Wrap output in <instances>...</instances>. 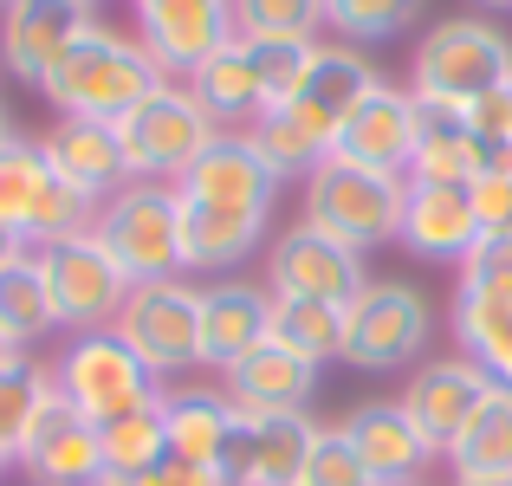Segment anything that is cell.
Here are the masks:
<instances>
[{
	"label": "cell",
	"instance_id": "obj_1",
	"mask_svg": "<svg viewBox=\"0 0 512 486\" xmlns=\"http://www.w3.org/2000/svg\"><path fill=\"white\" fill-rule=\"evenodd\" d=\"M156 85H163V72H156V59L143 52V39L124 33V26H111L98 13V20L59 52V65L39 78V98H46L59 117H98V124H117V117H124L143 91H156Z\"/></svg>",
	"mask_w": 512,
	"mask_h": 486
},
{
	"label": "cell",
	"instance_id": "obj_2",
	"mask_svg": "<svg viewBox=\"0 0 512 486\" xmlns=\"http://www.w3.org/2000/svg\"><path fill=\"white\" fill-rule=\"evenodd\" d=\"M512 85V39L480 13H448L422 33L409 59V91L441 111H467L474 98Z\"/></svg>",
	"mask_w": 512,
	"mask_h": 486
},
{
	"label": "cell",
	"instance_id": "obj_3",
	"mask_svg": "<svg viewBox=\"0 0 512 486\" xmlns=\"http://www.w3.org/2000/svg\"><path fill=\"white\" fill-rule=\"evenodd\" d=\"M52 389H59L85 422L104 428V422H117V415H130V409L163 402L169 383L117 331H72L65 350H59V363H52Z\"/></svg>",
	"mask_w": 512,
	"mask_h": 486
},
{
	"label": "cell",
	"instance_id": "obj_4",
	"mask_svg": "<svg viewBox=\"0 0 512 486\" xmlns=\"http://www.w3.org/2000/svg\"><path fill=\"white\" fill-rule=\"evenodd\" d=\"M402 195H409V175L325 156L305 175V221H318L325 234L350 240L357 253H376L402 234Z\"/></svg>",
	"mask_w": 512,
	"mask_h": 486
},
{
	"label": "cell",
	"instance_id": "obj_5",
	"mask_svg": "<svg viewBox=\"0 0 512 486\" xmlns=\"http://www.w3.org/2000/svg\"><path fill=\"white\" fill-rule=\"evenodd\" d=\"M214 137H221V124L195 104V91H188L182 78H163L156 91H143V98L117 117V143H124L130 182H182V169L208 150Z\"/></svg>",
	"mask_w": 512,
	"mask_h": 486
},
{
	"label": "cell",
	"instance_id": "obj_6",
	"mask_svg": "<svg viewBox=\"0 0 512 486\" xmlns=\"http://www.w3.org/2000/svg\"><path fill=\"white\" fill-rule=\"evenodd\" d=\"M435 331V305L415 279H370L344 305V363L363 376L383 370H415Z\"/></svg>",
	"mask_w": 512,
	"mask_h": 486
},
{
	"label": "cell",
	"instance_id": "obj_7",
	"mask_svg": "<svg viewBox=\"0 0 512 486\" xmlns=\"http://www.w3.org/2000/svg\"><path fill=\"white\" fill-rule=\"evenodd\" d=\"M91 234L111 247V260L130 273V286L182 279V195H175V182H124L98 208Z\"/></svg>",
	"mask_w": 512,
	"mask_h": 486
},
{
	"label": "cell",
	"instance_id": "obj_8",
	"mask_svg": "<svg viewBox=\"0 0 512 486\" xmlns=\"http://www.w3.org/2000/svg\"><path fill=\"white\" fill-rule=\"evenodd\" d=\"M370 286V253L350 240L325 234L318 221H292L266 240V292L273 299H318V305H350Z\"/></svg>",
	"mask_w": 512,
	"mask_h": 486
},
{
	"label": "cell",
	"instance_id": "obj_9",
	"mask_svg": "<svg viewBox=\"0 0 512 486\" xmlns=\"http://www.w3.org/2000/svg\"><path fill=\"white\" fill-rule=\"evenodd\" d=\"M111 331L163 383L169 376H195L201 370V286H188V279H143V286H130Z\"/></svg>",
	"mask_w": 512,
	"mask_h": 486
},
{
	"label": "cell",
	"instance_id": "obj_10",
	"mask_svg": "<svg viewBox=\"0 0 512 486\" xmlns=\"http://www.w3.org/2000/svg\"><path fill=\"white\" fill-rule=\"evenodd\" d=\"M39 273H46L59 331H111L130 299V273L111 260V247L98 234H72V240L39 247Z\"/></svg>",
	"mask_w": 512,
	"mask_h": 486
},
{
	"label": "cell",
	"instance_id": "obj_11",
	"mask_svg": "<svg viewBox=\"0 0 512 486\" xmlns=\"http://www.w3.org/2000/svg\"><path fill=\"white\" fill-rule=\"evenodd\" d=\"M130 33L163 78H188L234 39V0H130Z\"/></svg>",
	"mask_w": 512,
	"mask_h": 486
},
{
	"label": "cell",
	"instance_id": "obj_12",
	"mask_svg": "<svg viewBox=\"0 0 512 486\" xmlns=\"http://www.w3.org/2000/svg\"><path fill=\"white\" fill-rule=\"evenodd\" d=\"M376 85H383V72L370 65V52H363V46H344V39H318L305 85L292 91V104H279V111H292V124H299L305 137H312L318 150L331 156V143H338V130L350 124V111H357V104L370 98Z\"/></svg>",
	"mask_w": 512,
	"mask_h": 486
},
{
	"label": "cell",
	"instance_id": "obj_13",
	"mask_svg": "<svg viewBox=\"0 0 512 486\" xmlns=\"http://www.w3.org/2000/svg\"><path fill=\"white\" fill-rule=\"evenodd\" d=\"M318 422L312 415H247L221 448V486H299Z\"/></svg>",
	"mask_w": 512,
	"mask_h": 486
},
{
	"label": "cell",
	"instance_id": "obj_14",
	"mask_svg": "<svg viewBox=\"0 0 512 486\" xmlns=\"http://www.w3.org/2000/svg\"><path fill=\"white\" fill-rule=\"evenodd\" d=\"M91 20H98V7H85V0H0V72L39 91V78L59 65V52Z\"/></svg>",
	"mask_w": 512,
	"mask_h": 486
},
{
	"label": "cell",
	"instance_id": "obj_15",
	"mask_svg": "<svg viewBox=\"0 0 512 486\" xmlns=\"http://www.w3.org/2000/svg\"><path fill=\"white\" fill-rule=\"evenodd\" d=\"M20 474H33L39 486H91L104 474L98 422H85V415L52 389V396L39 402L33 428L20 435Z\"/></svg>",
	"mask_w": 512,
	"mask_h": 486
},
{
	"label": "cell",
	"instance_id": "obj_16",
	"mask_svg": "<svg viewBox=\"0 0 512 486\" xmlns=\"http://www.w3.org/2000/svg\"><path fill=\"white\" fill-rule=\"evenodd\" d=\"M182 201H201V208H247V214H273L279 201V175L260 162V150L247 143V130H221L175 182Z\"/></svg>",
	"mask_w": 512,
	"mask_h": 486
},
{
	"label": "cell",
	"instance_id": "obj_17",
	"mask_svg": "<svg viewBox=\"0 0 512 486\" xmlns=\"http://www.w3.org/2000/svg\"><path fill=\"white\" fill-rule=\"evenodd\" d=\"M487 396H493V376L480 370L474 357H435V363H415V376L402 383L396 402H402V415L428 435V448L441 454Z\"/></svg>",
	"mask_w": 512,
	"mask_h": 486
},
{
	"label": "cell",
	"instance_id": "obj_18",
	"mask_svg": "<svg viewBox=\"0 0 512 486\" xmlns=\"http://www.w3.org/2000/svg\"><path fill=\"white\" fill-rule=\"evenodd\" d=\"M273 331V292L260 279H214L201 286V370L221 376Z\"/></svg>",
	"mask_w": 512,
	"mask_h": 486
},
{
	"label": "cell",
	"instance_id": "obj_19",
	"mask_svg": "<svg viewBox=\"0 0 512 486\" xmlns=\"http://www.w3.org/2000/svg\"><path fill=\"white\" fill-rule=\"evenodd\" d=\"M331 156L344 162H363V169H389V175H409V156H415V91L409 85H376L370 98L350 111V124L338 130Z\"/></svg>",
	"mask_w": 512,
	"mask_h": 486
},
{
	"label": "cell",
	"instance_id": "obj_20",
	"mask_svg": "<svg viewBox=\"0 0 512 486\" xmlns=\"http://www.w3.org/2000/svg\"><path fill=\"white\" fill-rule=\"evenodd\" d=\"M402 247L428 266H461L467 247L480 240V221H474V201L467 188L454 182H409L402 195Z\"/></svg>",
	"mask_w": 512,
	"mask_h": 486
},
{
	"label": "cell",
	"instance_id": "obj_21",
	"mask_svg": "<svg viewBox=\"0 0 512 486\" xmlns=\"http://www.w3.org/2000/svg\"><path fill=\"white\" fill-rule=\"evenodd\" d=\"M338 428L350 435V448L363 454V467H370V480H376V486L422 480V474H428V461H441V454L428 448V435L409 422V415H402V402H389V396L357 402V409H350Z\"/></svg>",
	"mask_w": 512,
	"mask_h": 486
},
{
	"label": "cell",
	"instance_id": "obj_22",
	"mask_svg": "<svg viewBox=\"0 0 512 486\" xmlns=\"http://www.w3.org/2000/svg\"><path fill=\"white\" fill-rule=\"evenodd\" d=\"M221 389L234 396V409H247V415H312L318 363L292 357L286 344L266 337V344L247 350L234 370H221Z\"/></svg>",
	"mask_w": 512,
	"mask_h": 486
},
{
	"label": "cell",
	"instance_id": "obj_23",
	"mask_svg": "<svg viewBox=\"0 0 512 486\" xmlns=\"http://www.w3.org/2000/svg\"><path fill=\"white\" fill-rule=\"evenodd\" d=\"M240 409L221 383H169L163 389V435H169V461L188 467H214L221 474V448L234 435Z\"/></svg>",
	"mask_w": 512,
	"mask_h": 486
},
{
	"label": "cell",
	"instance_id": "obj_24",
	"mask_svg": "<svg viewBox=\"0 0 512 486\" xmlns=\"http://www.w3.org/2000/svg\"><path fill=\"white\" fill-rule=\"evenodd\" d=\"M46 162L65 175L72 188H85L91 201H111L117 188L130 182L124 169V143H117V124H98V117H59V124L39 137Z\"/></svg>",
	"mask_w": 512,
	"mask_h": 486
},
{
	"label": "cell",
	"instance_id": "obj_25",
	"mask_svg": "<svg viewBox=\"0 0 512 486\" xmlns=\"http://www.w3.org/2000/svg\"><path fill=\"white\" fill-rule=\"evenodd\" d=\"M260 247H266V214L182 201V273H234V266L260 260Z\"/></svg>",
	"mask_w": 512,
	"mask_h": 486
},
{
	"label": "cell",
	"instance_id": "obj_26",
	"mask_svg": "<svg viewBox=\"0 0 512 486\" xmlns=\"http://www.w3.org/2000/svg\"><path fill=\"white\" fill-rule=\"evenodd\" d=\"M480 169H487V143L467 130V117L415 98V156H409V182H454V188H467Z\"/></svg>",
	"mask_w": 512,
	"mask_h": 486
},
{
	"label": "cell",
	"instance_id": "obj_27",
	"mask_svg": "<svg viewBox=\"0 0 512 486\" xmlns=\"http://www.w3.org/2000/svg\"><path fill=\"white\" fill-rule=\"evenodd\" d=\"M454 480H512V389L493 383V396L467 415V428L441 448Z\"/></svg>",
	"mask_w": 512,
	"mask_h": 486
},
{
	"label": "cell",
	"instance_id": "obj_28",
	"mask_svg": "<svg viewBox=\"0 0 512 486\" xmlns=\"http://www.w3.org/2000/svg\"><path fill=\"white\" fill-rule=\"evenodd\" d=\"M188 91H195V104L214 117L221 130H247L253 117L266 111V98H260V78H253V65H247V46L240 39H227L214 59H201L195 72L182 78Z\"/></svg>",
	"mask_w": 512,
	"mask_h": 486
},
{
	"label": "cell",
	"instance_id": "obj_29",
	"mask_svg": "<svg viewBox=\"0 0 512 486\" xmlns=\"http://www.w3.org/2000/svg\"><path fill=\"white\" fill-rule=\"evenodd\" d=\"M454 337L461 357H474L500 389H512V299H487V292H454Z\"/></svg>",
	"mask_w": 512,
	"mask_h": 486
},
{
	"label": "cell",
	"instance_id": "obj_30",
	"mask_svg": "<svg viewBox=\"0 0 512 486\" xmlns=\"http://www.w3.org/2000/svg\"><path fill=\"white\" fill-rule=\"evenodd\" d=\"M0 331H7L20 350L59 331V312H52V292H46V273H39V253H20V260L0 266Z\"/></svg>",
	"mask_w": 512,
	"mask_h": 486
},
{
	"label": "cell",
	"instance_id": "obj_31",
	"mask_svg": "<svg viewBox=\"0 0 512 486\" xmlns=\"http://www.w3.org/2000/svg\"><path fill=\"white\" fill-rule=\"evenodd\" d=\"M273 344H286L305 363H344V305H318V299H273Z\"/></svg>",
	"mask_w": 512,
	"mask_h": 486
},
{
	"label": "cell",
	"instance_id": "obj_32",
	"mask_svg": "<svg viewBox=\"0 0 512 486\" xmlns=\"http://www.w3.org/2000/svg\"><path fill=\"white\" fill-rule=\"evenodd\" d=\"M52 175L59 169L46 162V150H39L33 137H13L7 150H0V221H7L20 240H26V227H33L39 201H46Z\"/></svg>",
	"mask_w": 512,
	"mask_h": 486
},
{
	"label": "cell",
	"instance_id": "obj_33",
	"mask_svg": "<svg viewBox=\"0 0 512 486\" xmlns=\"http://www.w3.org/2000/svg\"><path fill=\"white\" fill-rule=\"evenodd\" d=\"M104 441V474H150V467L169 461V435H163V402L150 409H130L117 422L98 428Z\"/></svg>",
	"mask_w": 512,
	"mask_h": 486
},
{
	"label": "cell",
	"instance_id": "obj_34",
	"mask_svg": "<svg viewBox=\"0 0 512 486\" xmlns=\"http://www.w3.org/2000/svg\"><path fill=\"white\" fill-rule=\"evenodd\" d=\"M422 20V0H325V33L344 46H383Z\"/></svg>",
	"mask_w": 512,
	"mask_h": 486
},
{
	"label": "cell",
	"instance_id": "obj_35",
	"mask_svg": "<svg viewBox=\"0 0 512 486\" xmlns=\"http://www.w3.org/2000/svg\"><path fill=\"white\" fill-rule=\"evenodd\" d=\"M247 143L260 150V162L279 175V182H305V175L325 162V150H318V143L292 124V111H260L247 124Z\"/></svg>",
	"mask_w": 512,
	"mask_h": 486
},
{
	"label": "cell",
	"instance_id": "obj_36",
	"mask_svg": "<svg viewBox=\"0 0 512 486\" xmlns=\"http://www.w3.org/2000/svg\"><path fill=\"white\" fill-rule=\"evenodd\" d=\"M240 46H247V65H253V78H260L266 111H279V104H292V91L305 85L318 39H240Z\"/></svg>",
	"mask_w": 512,
	"mask_h": 486
},
{
	"label": "cell",
	"instance_id": "obj_37",
	"mask_svg": "<svg viewBox=\"0 0 512 486\" xmlns=\"http://www.w3.org/2000/svg\"><path fill=\"white\" fill-rule=\"evenodd\" d=\"M325 0H234V39H318Z\"/></svg>",
	"mask_w": 512,
	"mask_h": 486
},
{
	"label": "cell",
	"instance_id": "obj_38",
	"mask_svg": "<svg viewBox=\"0 0 512 486\" xmlns=\"http://www.w3.org/2000/svg\"><path fill=\"white\" fill-rule=\"evenodd\" d=\"M52 396V370H39V363H13V370H0V435L20 448V435L33 428L39 402Z\"/></svg>",
	"mask_w": 512,
	"mask_h": 486
},
{
	"label": "cell",
	"instance_id": "obj_39",
	"mask_svg": "<svg viewBox=\"0 0 512 486\" xmlns=\"http://www.w3.org/2000/svg\"><path fill=\"white\" fill-rule=\"evenodd\" d=\"M305 486H376L363 454L350 448L344 428H318L312 435V454H305Z\"/></svg>",
	"mask_w": 512,
	"mask_h": 486
},
{
	"label": "cell",
	"instance_id": "obj_40",
	"mask_svg": "<svg viewBox=\"0 0 512 486\" xmlns=\"http://www.w3.org/2000/svg\"><path fill=\"white\" fill-rule=\"evenodd\" d=\"M461 292H487V299H512V227L480 234L461 260Z\"/></svg>",
	"mask_w": 512,
	"mask_h": 486
},
{
	"label": "cell",
	"instance_id": "obj_41",
	"mask_svg": "<svg viewBox=\"0 0 512 486\" xmlns=\"http://www.w3.org/2000/svg\"><path fill=\"white\" fill-rule=\"evenodd\" d=\"M467 201H474L480 234H500V227H512V182H500V175H474V182H467Z\"/></svg>",
	"mask_w": 512,
	"mask_h": 486
},
{
	"label": "cell",
	"instance_id": "obj_42",
	"mask_svg": "<svg viewBox=\"0 0 512 486\" xmlns=\"http://www.w3.org/2000/svg\"><path fill=\"white\" fill-rule=\"evenodd\" d=\"M91 486H221L214 467H188V461H163L150 474H98Z\"/></svg>",
	"mask_w": 512,
	"mask_h": 486
},
{
	"label": "cell",
	"instance_id": "obj_43",
	"mask_svg": "<svg viewBox=\"0 0 512 486\" xmlns=\"http://www.w3.org/2000/svg\"><path fill=\"white\" fill-rule=\"evenodd\" d=\"M461 117H467V130H474L480 143H506V137H512V85L487 91V98H474Z\"/></svg>",
	"mask_w": 512,
	"mask_h": 486
},
{
	"label": "cell",
	"instance_id": "obj_44",
	"mask_svg": "<svg viewBox=\"0 0 512 486\" xmlns=\"http://www.w3.org/2000/svg\"><path fill=\"white\" fill-rule=\"evenodd\" d=\"M480 175H500V182H512V137L506 143H487V169Z\"/></svg>",
	"mask_w": 512,
	"mask_h": 486
},
{
	"label": "cell",
	"instance_id": "obj_45",
	"mask_svg": "<svg viewBox=\"0 0 512 486\" xmlns=\"http://www.w3.org/2000/svg\"><path fill=\"white\" fill-rule=\"evenodd\" d=\"M20 253H33V247H26V240H20V234H13V227H7V221H0V266H7V260H20Z\"/></svg>",
	"mask_w": 512,
	"mask_h": 486
},
{
	"label": "cell",
	"instance_id": "obj_46",
	"mask_svg": "<svg viewBox=\"0 0 512 486\" xmlns=\"http://www.w3.org/2000/svg\"><path fill=\"white\" fill-rule=\"evenodd\" d=\"M20 357H26V350H20V344H13V337H7V331H0V370H13V363H20Z\"/></svg>",
	"mask_w": 512,
	"mask_h": 486
},
{
	"label": "cell",
	"instance_id": "obj_47",
	"mask_svg": "<svg viewBox=\"0 0 512 486\" xmlns=\"http://www.w3.org/2000/svg\"><path fill=\"white\" fill-rule=\"evenodd\" d=\"M13 467H20V448H13V441H7V435H0V480H7V474H13Z\"/></svg>",
	"mask_w": 512,
	"mask_h": 486
},
{
	"label": "cell",
	"instance_id": "obj_48",
	"mask_svg": "<svg viewBox=\"0 0 512 486\" xmlns=\"http://www.w3.org/2000/svg\"><path fill=\"white\" fill-rule=\"evenodd\" d=\"M13 137H20V130H13V124H7V111H0V150H7Z\"/></svg>",
	"mask_w": 512,
	"mask_h": 486
},
{
	"label": "cell",
	"instance_id": "obj_49",
	"mask_svg": "<svg viewBox=\"0 0 512 486\" xmlns=\"http://www.w3.org/2000/svg\"><path fill=\"white\" fill-rule=\"evenodd\" d=\"M448 486H512V480H448Z\"/></svg>",
	"mask_w": 512,
	"mask_h": 486
},
{
	"label": "cell",
	"instance_id": "obj_50",
	"mask_svg": "<svg viewBox=\"0 0 512 486\" xmlns=\"http://www.w3.org/2000/svg\"><path fill=\"white\" fill-rule=\"evenodd\" d=\"M474 7H493V13H512V0H474Z\"/></svg>",
	"mask_w": 512,
	"mask_h": 486
},
{
	"label": "cell",
	"instance_id": "obj_51",
	"mask_svg": "<svg viewBox=\"0 0 512 486\" xmlns=\"http://www.w3.org/2000/svg\"><path fill=\"white\" fill-rule=\"evenodd\" d=\"M396 486H428V480H396Z\"/></svg>",
	"mask_w": 512,
	"mask_h": 486
},
{
	"label": "cell",
	"instance_id": "obj_52",
	"mask_svg": "<svg viewBox=\"0 0 512 486\" xmlns=\"http://www.w3.org/2000/svg\"><path fill=\"white\" fill-rule=\"evenodd\" d=\"M85 7H104V0H85Z\"/></svg>",
	"mask_w": 512,
	"mask_h": 486
},
{
	"label": "cell",
	"instance_id": "obj_53",
	"mask_svg": "<svg viewBox=\"0 0 512 486\" xmlns=\"http://www.w3.org/2000/svg\"><path fill=\"white\" fill-rule=\"evenodd\" d=\"M299 486H305V480H299Z\"/></svg>",
	"mask_w": 512,
	"mask_h": 486
}]
</instances>
